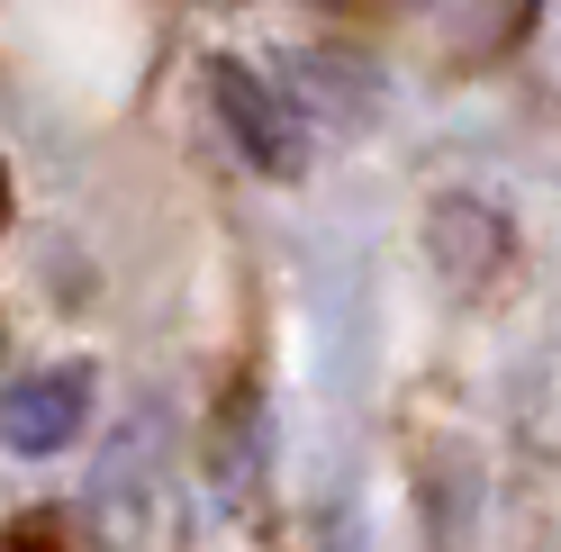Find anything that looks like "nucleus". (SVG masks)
Returning a JSON list of instances; mask_svg holds the SVG:
<instances>
[{
	"mask_svg": "<svg viewBox=\"0 0 561 552\" xmlns=\"http://www.w3.org/2000/svg\"><path fill=\"white\" fill-rule=\"evenodd\" d=\"M10 552H64V534H55V526H19Z\"/></svg>",
	"mask_w": 561,
	"mask_h": 552,
	"instance_id": "obj_4",
	"label": "nucleus"
},
{
	"mask_svg": "<svg viewBox=\"0 0 561 552\" xmlns=\"http://www.w3.org/2000/svg\"><path fill=\"white\" fill-rule=\"evenodd\" d=\"M208 100H218V118H227V136H236V154L254 163V172H299L308 163V146H299V118H290V100H280L254 64H236V55H218L208 64Z\"/></svg>",
	"mask_w": 561,
	"mask_h": 552,
	"instance_id": "obj_1",
	"label": "nucleus"
},
{
	"mask_svg": "<svg viewBox=\"0 0 561 552\" xmlns=\"http://www.w3.org/2000/svg\"><path fill=\"white\" fill-rule=\"evenodd\" d=\"M0 426H10V453H27V462L64 453V444L91 426V363H55V371H27V381H10V399H0Z\"/></svg>",
	"mask_w": 561,
	"mask_h": 552,
	"instance_id": "obj_2",
	"label": "nucleus"
},
{
	"mask_svg": "<svg viewBox=\"0 0 561 552\" xmlns=\"http://www.w3.org/2000/svg\"><path fill=\"white\" fill-rule=\"evenodd\" d=\"M426 254L453 272V281H489V263L507 254V227L480 209V199H435L426 218Z\"/></svg>",
	"mask_w": 561,
	"mask_h": 552,
	"instance_id": "obj_3",
	"label": "nucleus"
}]
</instances>
